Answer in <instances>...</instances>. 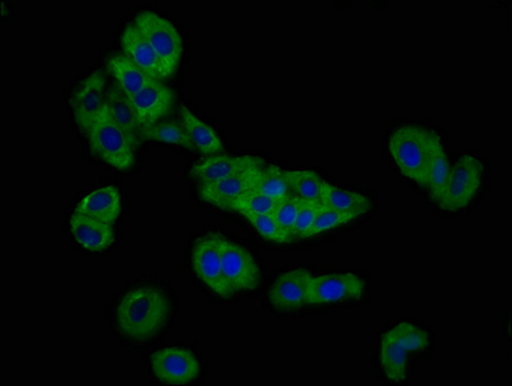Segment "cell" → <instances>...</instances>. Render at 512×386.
I'll list each match as a JSON object with an SVG mask.
<instances>
[{"mask_svg": "<svg viewBox=\"0 0 512 386\" xmlns=\"http://www.w3.org/2000/svg\"><path fill=\"white\" fill-rule=\"evenodd\" d=\"M174 305L163 287L138 284L119 296L112 311L116 334L128 343L142 344L163 334L173 320Z\"/></svg>", "mask_w": 512, "mask_h": 386, "instance_id": "1", "label": "cell"}, {"mask_svg": "<svg viewBox=\"0 0 512 386\" xmlns=\"http://www.w3.org/2000/svg\"><path fill=\"white\" fill-rule=\"evenodd\" d=\"M430 334L416 323L403 321L386 330L377 348V362L390 383L411 379V361L430 348Z\"/></svg>", "mask_w": 512, "mask_h": 386, "instance_id": "2", "label": "cell"}, {"mask_svg": "<svg viewBox=\"0 0 512 386\" xmlns=\"http://www.w3.org/2000/svg\"><path fill=\"white\" fill-rule=\"evenodd\" d=\"M133 25L159 57L164 79L173 76L183 56V39L177 26L166 17L150 10L138 12L134 16Z\"/></svg>", "mask_w": 512, "mask_h": 386, "instance_id": "3", "label": "cell"}, {"mask_svg": "<svg viewBox=\"0 0 512 386\" xmlns=\"http://www.w3.org/2000/svg\"><path fill=\"white\" fill-rule=\"evenodd\" d=\"M430 146V130L417 125H403L389 138L388 150L404 177L420 184L424 182Z\"/></svg>", "mask_w": 512, "mask_h": 386, "instance_id": "4", "label": "cell"}, {"mask_svg": "<svg viewBox=\"0 0 512 386\" xmlns=\"http://www.w3.org/2000/svg\"><path fill=\"white\" fill-rule=\"evenodd\" d=\"M484 165L473 155L461 156L449 169L446 186L437 203L449 213L467 208L483 186Z\"/></svg>", "mask_w": 512, "mask_h": 386, "instance_id": "5", "label": "cell"}, {"mask_svg": "<svg viewBox=\"0 0 512 386\" xmlns=\"http://www.w3.org/2000/svg\"><path fill=\"white\" fill-rule=\"evenodd\" d=\"M89 146L93 155L101 159L103 163L118 170L133 168L136 160V147L130 142L124 130L110 119L107 107L102 112L100 119L94 123L88 133Z\"/></svg>", "mask_w": 512, "mask_h": 386, "instance_id": "6", "label": "cell"}, {"mask_svg": "<svg viewBox=\"0 0 512 386\" xmlns=\"http://www.w3.org/2000/svg\"><path fill=\"white\" fill-rule=\"evenodd\" d=\"M222 233L209 232L195 241L191 250V266L202 284L209 287L220 298L233 296L224 281L222 269Z\"/></svg>", "mask_w": 512, "mask_h": 386, "instance_id": "7", "label": "cell"}, {"mask_svg": "<svg viewBox=\"0 0 512 386\" xmlns=\"http://www.w3.org/2000/svg\"><path fill=\"white\" fill-rule=\"evenodd\" d=\"M150 370L160 383L187 385L199 379L201 363L191 349L166 347L151 354Z\"/></svg>", "mask_w": 512, "mask_h": 386, "instance_id": "8", "label": "cell"}, {"mask_svg": "<svg viewBox=\"0 0 512 386\" xmlns=\"http://www.w3.org/2000/svg\"><path fill=\"white\" fill-rule=\"evenodd\" d=\"M224 281L233 295L258 289L262 272L249 250L224 237L222 244Z\"/></svg>", "mask_w": 512, "mask_h": 386, "instance_id": "9", "label": "cell"}, {"mask_svg": "<svg viewBox=\"0 0 512 386\" xmlns=\"http://www.w3.org/2000/svg\"><path fill=\"white\" fill-rule=\"evenodd\" d=\"M262 172V165L251 166L236 174L222 179V181L200 184L201 199L218 208L233 210L238 201L247 193L255 190Z\"/></svg>", "mask_w": 512, "mask_h": 386, "instance_id": "10", "label": "cell"}, {"mask_svg": "<svg viewBox=\"0 0 512 386\" xmlns=\"http://www.w3.org/2000/svg\"><path fill=\"white\" fill-rule=\"evenodd\" d=\"M366 284L354 273H330L313 276L311 286V307L336 303L357 302L365 295Z\"/></svg>", "mask_w": 512, "mask_h": 386, "instance_id": "11", "label": "cell"}, {"mask_svg": "<svg viewBox=\"0 0 512 386\" xmlns=\"http://www.w3.org/2000/svg\"><path fill=\"white\" fill-rule=\"evenodd\" d=\"M107 93L106 79L101 71H96L85 78L76 89L73 101L74 118L76 124L85 133H89L94 123L106 109Z\"/></svg>", "mask_w": 512, "mask_h": 386, "instance_id": "12", "label": "cell"}, {"mask_svg": "<svg viewBox=\"0 0 512 386\" xmlns=\"http://www.w3.org/2000/svg\"><path fill=\"white\" fill-rule=\"evenodd\" d=\"M313 275L305 269H294L277 278L269 291V302L278 311H295L311 307Z\"/></svg>", "mask_w": 512, "mask_h": 386, "instance_id": "13", "label": "cell"}, {"mask_svg": "<svg viewBox=\"0 0 512 386\" xmlns=\"http://www.w3.org/2000/svg\"><path fill=\"white\" fill-rule=\"evenodd\" d=\"M141 127L159 123L172 110L174 94L161 80L150 79L148 83L129 98Z\"/></svg>", "mask_w": 512, "mask_h": 386, "instance_id": "14", "label": "cell"}, {"mask_svg": "<svg viewBox=\"0 0 512 386\" xmlns=\"http://www.w3.org/2000/svg\"><path fill=\"white\" fill-rule=\"evenodd\" d=\"M121 212H123V200H121L120 191L114 186H105L84 196L76 205L74 214L114 224L118 221Z\"/></svg>", "mask_w": 512, "mask_h": 386, "instance_id": "15", "label": "cell"}, {"mask_svg": "<svg viewBox=\"0 0 512 386\" xmlns=\"http://www.w3.org/2000/svg\"><path fill=\"white\" fill-rule=\"evenodd\" d=\"M259 165H263L260 157L215 155L193 165L192 175L200 184H210Z\"/></svg>", "mask_w": 512, "mask_h": 386, "instance_id": "16", "label": "cell"}, {"mask_svg": "<svg viewBox=\"0 0 512 386\" xmlns=\"http://www.w3.org/2000/svg\"><path fill=\"white\" fill-rule=\"evenodd\" d=\"M70 232L76 244L91 253H101L111 248L115 242L112 224L73 214L70 219Z\"/></svg>", "mask_w": 512, "mask_h": 386, "instance_id": "17", "label": "cell"}, {"mask_svg": "<svg viewBox=\"0 0 512 386\" xmlns=\"http://www.w3.org/2000/svg\"><path fill=\"white\" fill-rule=\"evenodd\" d=\"M120 46L123 48L124 55L129 57L139 69L145 71L151 79L164 80L163 66L160 64L159 57L136 26L132 24L124 29L120 37Z\"/></svg>", "mask_w": 512, "mask_h": 386, "instance_id": "18", "label": "cell"}, {"mask_svg": "<svg viewBox=\"0 0 512 386\" xmlns=\"http://www.w3.org/2000/svg\"><path fill=\"white\" fill-rule=\"evenodd\" d=\"M448 157L443 145V138L437 130H430V146L428 161H426L424 182L422 187L430 192L434 201H438L446 186L449 174Z\"/></svg>", "mask_w": 512, "mask_h": 386, "instance_id": "19", "label": "cell"}, {"mask_svg": "<svg viewBox=\"0 0 512 386\" xmlns=\"http://www.w3.org/2000/svg\"><path fill=\"white\" fill-rule=\"evenodd\" d=\"M106 107L110 119L114 121L119 128L124 130L130 142L137 148L139 142H141L142 127L141 124H139L132 103H130L129 98L125 96L124 92L121 91L118 84L111 87L110 91H107Z\"/></svg>", "mask_w": 512, "mask_h": 386, "instance_id": "20", "label": "cell"}, {"mask_svg": "<svg viewBox=\"0 0 512 386\" xmlns=\"http://www.w3.org/2000/svg\"><path fill=\"white\" fill-rule=\"evenodd\" d=\"M179 112H181L183 127L197 150L204 155L218 154L223 151V143L210 125L197 118L187 106L182 105Z\"/></svg>", "mask_w": 512, "mask_h": 386, "instance_id": "21", "label": "cell"}, {"mask_svg": "<svg viewBox=\"0 0 512 386\" xmlns=\"http://www.w3.org/2000/svg\"><path fill=\"white\" fill-rule=\"evenodd\" d=\"M107 69L114 76L121 91L128 98L141 91L150 80L145 71L139 69L129 57L123 55H115L107 60Z\"/></svg>", "mask_w": 512, "mask_h": 386, "instance_id": "22", "label": "cell"}, {"mask_svg": "<svg viewBox=\"0 0 512 386\" xmlns=\"http://www.w3.org/2000/svg\"><path fill=\"white\" fill-rule=\"evenodd\" d=\"M321 205L329 206V208L339 210V212L356 214L359 217V215L366 214L370 210L371 201L361 193L340 190V188L326 182L325 187H323Z\"/></svg>", "mask_w": 512, "mask_h": 386, "instance_id": "23", "label": "cell"}, {"mask_svg": "<svg viewBox=\"0 0 512 386\" xmlns=\"http://www.w3.org/2000/svg\"><path fill=\"white\" fill-rule=\"evenodd\" d=\"M141 139L170 143V145L181 146L191 151L196 148L186 129H184L182 121L179 123L177 120L159 121V123L143 127L141 129Z\"/></svg>", "mask_w": 512, "mask_h": 386, "instance_id": "24", "label": "cell"}, {"mask_svg": "<svg viewBox=\"0 0 512 386\" xmlns=\"http://www.w3.org/2000/svg\"><path fill=\"white\" fill-rule=\"evenodd\" d=\"M289 175L290 188L298 197L309 203L322 204L323 187L325 181L320 175L312 172V170H293L287 172Z\"/></svg>", "mask_w": 512, "mask_h": 386, "instance_id": "25", "label": "cell"}, {"mask_svg": "<svg viewBox=\"0 0 512 386\" xmlns=\"http://www.w3.org/2000/svg\"><path fill=\"white\" fill-rule=\"evenodd\" d=\"M256 190L264 193L273 200L280 201L285 197L290 196L291 190L289 183V175L285 170L278 168L275 165H269L267 168H262Z\"/></svg>", "mask_w": 512, "mask_h": 386, "instance_id": "26", "label": "cell"}, {"mask_svg": "<svg viewBox=\"0 0 512 386\" xmlns=\"http://www.w3.org/2000/svg\"><path fill=\"white\" fill-rule=\"evenodd\" d=\"M303 200L298 196H287L285 199L278 201L273 217H275L278 226L285 232V235L289 237L291 241L294 240V231L296 219L300 206H302Z\"/></svg>", "mask_w": 512, "mask_h": 386, "instance_id": "27", "label": "cell"}, {"mask_svg": "<svg viewBox=\"0 0 512 386\" xmlns=\"http://www.w3.org/2000/svg\"><path fill=\"white\" fill-rule=\"evenodd\" d=\"M277 203L278 201L264 195V193L255 188V190L247 193L245 197H242V199L233 206V212L244 214L245 217H249V215L273 214Z\"/></svg>", "mask_w": 512, "mask_h": 386, "instance_id": "28", "label": "cell"}, {"mask_svg": "<svg viewBox=\"0 0 512 386\" xmlns=\"http://www.w3.org/2000/svg\"><path fill=\"white\" fill-rule=\"evenodd\" d=\"M357 218L358 215L356 214L343 213L339 212V210L331 209L329 206L320 205L311 237L322 235V233L334 230L336 227L345 226V224L356 221Z\"/></svg>", "mask_w": 512, "mask_h": 386, "instance_id": "29", "label": "cell"}, {"mask_svg": "<svg viewBox=\"0 0 512 386\" xmlns=\"http://www.w3.org/2000/svg\"><path fill=\"white\" fill-rule=\"evenodd\" d=\"M251 226L269 241L278 242V244H289L291 240L285 235V232L278 226L275 217L272 214L249 215L246 217Z\"/></svg>", "mask_w": 512, "mask_h": 386, "instance_id": "30", "label": "cell"}, {"mask_svg": "<svg viewBox=\"0 0 512 386\" xmlns=\"http://www.w3.org/2000/svg\"><path fill=\"white\" fill-rule=\"evenodd\" d=\"M320 205L321 204L309 203V201L303 200L302 206H300L298 219H296L295 223V237H300V239L311 237L314 222H316L318 210H320Z\"/></svg>", "mask_w": 512, "mask_h": 386, "instance_id": "31", "label": "cell"}]
</instances>
